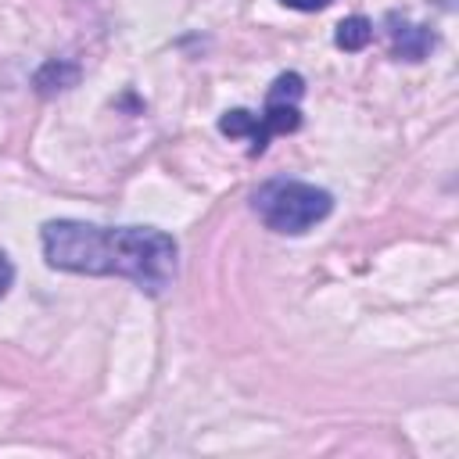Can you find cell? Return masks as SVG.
Listing matches in <instances>:
<instances>
[{
	"instance_id": "cell-1",
	"label": "cell",
	"mask_w": 459,
	"mask_h": 459,
	"mask_svg": "<svg viewBox=\"0 0 459 459\" xmlns=\"http://www.w3.org/2000/svg\"><path fill=\"white\" fill-rule=\"evenodd\" d=\"M50 269L86 276H126L147 294H161L176 280V240L154 226H93L54 219L39 233Z\"/></svg>"
},
{
	"instance_id": "cell-2",
	"label": "cell",
	"mask_w": 459,
	"mask_h": 459,
	"mask_svg": "<svg viewBox=\"0 0 459 459\" xmlns=\"http://www.w3.org/2000/svg\"><path fill=\"white\" fill-rule=\"evenodd\" d=\"M301 93H305V79L298 72H283L269 86L265 108L258 115L247 111V108H233V111H226L219 118V133L222 136H247L251 140L247 154L258 158L269 147V136L273 133H294L301 126V108H298Z\"/></svg>"
},
{
	"instance_id": "cell-3",
	"label": "cell",
	"mask_w": 459,
	"mask_h": 459,
	"mask_svg": "<svg viewBox=\"0 0 459 459\" xmlns=\"http://www.w3.org/2000/svg\"><path fill=\"white\" fill-rule=\"evenodd\" d=\"M251 208L276 233H305V230H312L316 222H323L330 215L333 197L316 183L269 179V183H262L255 190Z\"/></svg>"
},
{
	"instance_id": "cell-4",
	"label": "cell",
	"mask_w": 459,
	"mask_h": 459,
	"mask_svg": "<svg viewBox=\"0 0 459 459\" xmlns=\"http://www.w3.org/2000/svg\"><path fill=\"white\" fill-rule=\"evenodd\" d=\"M387 36H391V50L394 57H405V61H423L427 50L434 47V36L423 29V25H412L398 14H387Z\"/></svg>"
},
{
	"instance_id": "cell-5",
	"label": "cell",
	"mask_w": 459,
	"mask_h": 459,
	"mask_svg": "<svg viewBox=\"0 0 459 459\" xmlns=\"http://www.w3.org/2000/svg\"><path fill=\"white\" fill-rule=\"evenodd\" d=\"M369 39H373V22L362 18V14L344 18V22L337 25V32H333V43H337L341 50H362Z\"/></svg>"
},
{
	"instance_id": "cell-6",
	"label": "cell",
	"mask_w": 459,
	"mask_h": 459,
	"mask_svg": "<svg viewBox=\"0 0 459 459\" xmlns=\"http://www.w3.org/2000/svg\"><path fill=\"white\" fill-rule=\"evenodd\" d=\"M283 7H294V11H323V7H330L333 0H280Z\"/></svg>"
},
{
	"instance_id": "cell-7",
	"label": "cell",
	"mask_w": 459,
	"mask_h": 459,
	"mask_svg": "<svg viewBox=\"0 0 459 459\" xmlns=\"http://www.w3.org/2000/svg\"><path fill=\"white\" fill-rule=\"evenodd\" d=\"M11 280H14V265H11V262H7V255L0 251V294L11 287Z\"/></svg>"
}]
</instances>
